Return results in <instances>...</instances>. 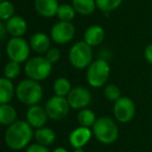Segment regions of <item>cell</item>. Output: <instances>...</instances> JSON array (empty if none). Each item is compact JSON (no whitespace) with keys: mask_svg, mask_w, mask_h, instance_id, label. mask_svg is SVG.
<instances>
[{"mask_svg":"<svg viewBox=\"0 0 152 152\" xmlns=\"http://www.w3.org/2000/svg\"><path fill=\"white\" fill-rule=\"evenodd\" d=\"M14 93H15V89L11 79L2 77L0 79V103H9L13 98Z\"/></svg>","mask_w":152,"mask_h":152,"instance_id":"20","label":"cell"},{"mask_svg":"<svg viewBox=\"0 0 152 152\" xmlns=\"http://www.w3.org/2000/svg\"><path fill=\"white\" fill-rule=\"evenodd\" d=\"M71 90V83L65 77H59L53 83V91H54L56 96L66 97V96L69 95Z\"/></svg>","mask_w":152,"mask_h":152,"instance_id":"22","label":"cell"},{"mask_svg":"<svg viewBox=\"0 0 152 152\" xmlns=\"http://www.w3.org/2000/svg\"><path fill=\"white\" fill-rule=\"evenodd\" d=\"M123 2V0H96V4L103 13H108L117 10Z\"/></svg>","mask_w":152,"mask_h":152,"instance_id":"25","label":"cell"},{"mask_svg":"<svg viewBox=\"0 0 152 152\" xmlns=\"http://www.w3.org/2000/svg\"><path fill=\"white\" fill-rule=\"evenodd\" d=\"M15 13V7H14L13 3L10 1H2L0 3V18L3 22L7 21L9 19H11Z\"/></svg>","mask_w":152,"mask_h":152,"instance_id":"26","label":"cell"},{"mask_svg":"<svg viewBox=\"0 0 152 152\" xmlns=\"http://www.w3.org/2000/svg\"><path fill=\"white\" fill-rule=\"evenodd\" d=\"M34 139L37 143L41 144L43 146H50L55 141V133L52 129L48 127H41L38 128L34 132Z\"/></svg>","mask_w":152,"mask_h":152,"instance_id":"19","label":"cell"},{"mask_svg":"<svg viewBox=\"0 0 152 152\" xmlns=\"http://www.w3.org/2000/svg\"><path fill=\"white\" fill-rule=\"evenodd\" d=\"M26 152H50L47 149L46 146H43L41 144L37 143V144H32L29 147L27 148Z\"/></svg>","mask_w":152,"mask_h":152,"instance_id":"30","label":"cell"},{"mask_svg":"<svg viewBox=\"0 0 152 152\" xmlns=\"http://www.w3.org/2000/svg\"><path fill=\"white\" fill-rule=\"evenodd\" d=\"M70 63L73 67L77 69H85L88 68L93 61V51L92 47L89 44L83 41L77 42L71 47L69 52Z\"/></svg>","mask_w":152,"mask_h":152,"instance_id":"5","label":"cell"},{"mask_svg":"<svg viewBox=\"0 0 152 152\" xmlns=\"http://www.w3.org/2000/svg\"><path fill=\"white\" fill-rule=\"evenodd\" d=\"M104 96L110 101H115L119 100L121 98V92L117 86L115 85H107L104 89Z\"/></svg>","mask_w":152,"mask_h":152,"instance_id":"28","label":"cell"},{"mask_svg":"<svg viewBox=\"0 0 152 152\" xmlns=\"http://www.w3.org/2000/svg\"><path fill=\"white\" fill-rule=\"evenodd\" d=\"M7 26H5L4 22L2 21L1 23H0V38H1V41H4L5 36H7Z\"/></svg>","mask_w":152,"mask_h":152,"instance_id":"32","label":"cell"},{"mask_svg":"<svg viewBox=\"0 0 152 152\" xmlns=\"http://www.w3.org/2000/svg\"><path fill=\"white\" fill-rule=\"evenodd\" d=\"M17 121V110L10 103L0 105V123L10 126Z\"/></svg>","mask_w":152,"mask_h":152,"instance_id":"18","label":"cell"},{"mask_svg":"<svg viewBox=\"0 0 152 152\" xmlns=\"http://www.w3.org/2000/svg\"><path fill=\"white\" fill-rule=\"evenodd\" d=\"M92 99L91 93L88 89L83 87H76L71 90L67 100L69 102L70 107L74 110H83L90 104Z\"/></svg>","mask_w":152,"mask_h":152,"instance_id":"11","label":"cell"},{"mask_svg":"<svg viewBox=\"0 0 152 152\" xmlns=\"http://www.w3.org/2000/svg\"><path fill=\"white\" fill-rule=\"evenodd\" d=\"M69 108L70 105L67 98L56 95L51 97L45 105L48 117L54 121H59L65 118L69 113Z\"/></svg>","mask_w":152,"mask_h":152,"instance_id":"8","label":"cell"},{"mask_svg":"<svg viewBox=\"0 0 152 152\" xmlns=\"http://www.w3.org/2000/svg\"><path fill=\"white\" fill-rule=\"evenodd\" d=\"M74 152H83V148H77V149L74 150Z\"/></svg>","mask_w":152,"mask_h":152,"instance_id":"34","label":"cell"},{"mask_svg":"<svg viewBox=\"0 0 152 152\" xmlns=\"http://www.w3.org/2000/svg\"><path fill=\"white\" fill-rule=\"evenodd\" d=\"M30 45L23 38H12L7 44V54L16 63H23L29 56Z\"/></svg>","mask_w":152,"mask_h":152,"instance_id":"7","label":"cell"},{"mask_svg":"<svg viewBox=\"0 0 152 152\" xmlns=\"http://www.w3.org/2000/svg\"><path fill=\"white\" fill-rule=\"evenodd\" d=\"M75 13L76 11L74 10L73 5L70 4H61L57 10V14L56 16L58 17V19L61 21H67V22H71L72 20L75 17Z\"/></svg>","mask_w":152,"mask_h":152,"instance_id":"24","label":"cell"},{"mask_svg":"<svg viewBox=\"0 0 152 152\" xmlns=\"http://www.w3.org/2000/svg\"><path fill=\"white\" fill-rule=\"evenodd\" d=\"M51 70L52 64L43 56L31 57L25 64V74L28 76V78L37 81L46 79L50 75Z\"/></svg>","mask_w":152,"mask_h":152,"instance_id":"6","label":"cell"},{"mask_svg":"<svg viewBox=\"0 0 152 152\" xmlns=\"http://www.w3.org/2000/svg\"><path fill=\"white\" fill-rule=\"evenodd\" d=\"M53 152H68L66 149H64V148H56V149L53 150Z\"/></svg>","mask_w":152,"mask_h":152,"instance_id":"33","label":"cell"},{"mask_svg":"<svg viewBox=\"0 0 152 152\" xmlns=\"http://www.w3.org/2000/svg\"><path fill=\"white\" fill-rule=\"evenodd\" d=\"M16 94L20 102L26 105H36L43 97V88L39 81L34 79H24L16 89Z\"/></svg>","mask_w":152,"mask_h":152,"instance_id":"2","label":"cell"},{"mask_svg":"<svg viewBox=\"0 0 152 152\" xmlns=\"http://www.w3.org/2000/svg\"><path fill=\"white\" fill-rule=\"evenodd\" d=\"M50 36L53 42L57 44L69 43L75 36V26L71 22L59 21L52 26Z\"/></svg>","mask_w":152,"mask_h":152,"instance_id":"9","label":"cell"},{"mask_svg":"<svg viewBox=\"0 0 152 152\" xmlns=\"http://www.w3.org/2000/svg\"><path fill=\"white\" fill-rule=\"evenodd\" d=\"M93 134L102 144H112L118 139L119 129L116 123L107 117H102L96 120L93 125Z\"/></svg>","mask_w":152,"mask_h":152,"instance_id":"3","label":"cell"},{"mask_svg":"<svg viewBox=\"0 0 152 152\" xmlns=\"http://www.w3.org/2000/svg\"><path fill=\"white\" fill-rule=\"evenodd\" d=\"M2 1H5V0H1V2H2Z\"/></svg>","mask_w":152,"mask_h":152,"instance_id":"35","label":"cell"},{"mask_svg":"<svg viewBox=\"0 0 152 152\" xmlns=\"http://www.w3.org/2000/svg\"><path fill=\"white\" fill-rule=\"evenodd\" d=\"M48 114H47L46 110L42 106L38 105H32L28 108L27 113H26V119L27 122L30 124L32 128H41L44 127L46 124L47 120H48Z\"/></svg>","mask_w":152,"mask_h":152,"instance_id":"12","label":"cell"},{"mask_svg":"<svg viewBox=\"0 0 152 152\" xmlns=\"http://www.w3.org/2000/svg\"><path fill=\"white\" fill-rule=\"evenodd\" d=\"M96 116L91 110L88 108H83L80 110V112L77 115V121H78L79 125L83 127H93V125L96 122Z\"/></svg>","mask_w":152,"mask_h":152,"instance_id":"23","label":"cell"},{"mask_svg":"<svg viewBox=\"0 0 152 152\" xmlns=\"http://www.w3.org/2000/svg\"><path fill=\"white\" fill-rule=\"evenodd\" d=\"M144 55L145 58L150 65H152V44H149L146 46L145 51H144Z\"/></svg>","mask_w":152,"mask_h":152,"instance_id":"31","label":"cell"},{"mask_svg":"<svg viewBox=\"0 0 152 152\" xmlns=\"http://www.w3.org/2000/svg\"><path fill=\"white\" fill-rule=\"evenodd\" d=\"M45 57H46V59L49 63L55 64L61 58V52H59V50L56 48H50L45 53Z\"/></svg>","mask_w":152,"mask_h":152,"instance_id":"29","label":"cell"},{"mask_svg":"<svg viewBox=\"0 0 152 152\" xmlns=\"http://www.w3.org/2000/svg\"><path fill=\"white\" fill-rule=\"evenodd\" d=\"M20 64L19 63H16V61H9V63L5 65L4 68V77L7 79H14L16 78L18 75L20 74Z\"/></svg>","mask_w":152,"mask_h":152,"instance_id":"27","label":"cell"},{"mask_svg":"<svg viewBox=\"0 0 152 152\" xmlns=\"http://www.w3.org/2000/svg\"><path fill=\"white\" fill-rule=\"evenodd\" d=\"M91 137H92L91 129H90L89 127L80 126V127L75 128L70 133L69 142L74 149L83 148V146H86L89 143Z\"/></svg>","mask_w":152,"mask_h":152,"instance_id":"13","label":"cell"},{"mask_svg":"<svg viewBox=\"0 0 152 152\" xmlns=\"http://www.w3.org/2000/svg\"><path fill=\"white\" fill-rule=\"evenodd\" d=\"M30 48L37 53H46L50 49V38L44 32H36L30 38Z\"/></svg>","mask_w":152,"mask_h":152,"instance_id":"16","label":"cell"},{"mask_svg":"<svg viewBox=\"0 0 152 152\" xmlns=\"http://www.w3.org/2000/svg\"><path fill=\"white\" fill-rule=\"evenodd\" d=\"M72 5L76 13L83 16L93 14L97 7L96 0H72Z\"/></svg>","mask_w":152,"mask_h":152,"instance_id":"21","label":"cell"},{"mask_svg":"<svg viewBox=\"0 0 152 152\" xmlns=\"http://www.w3.org/2000/svg\"><path fill=\"white\" fill-rule=\"evenodd\" d=\"M104 40V30L99 25H92L87 28L83 34V41L91 47L98 46Z\"/></svg>","mask_w":152,"mask_h":152,"instance_id":"17","label":"cell"},{"mask_svg":"<svg viewBox=\"0 0 152 152\" xmlns=\"http://www.w3.org/2000/svg\"><path fill=\"white\" fill-rule=\"evenodd\" d=\"M34 137L32 127L27 121L17 120L5 130V144L12 150H21L25 148Z\"/></svg>","mask_w":152,"mask_h":152,"instance_id":"1","label":"cell"},{"mask_svg":"<svg viewBox=\"0 0 152 152\" xmlns=\"http://www.w3.org/2000/svg\"><path fill=\"white\" fill-rule=\"evenodd\" d=\"M7 34H11L13 38H22L27 30V23L21 16H13L5 23Z\"/></svg>","mask_w":152,"mask_h":152,"instance_id":"14","label":"cell"},{"mask_svg":"<svg viewBox=\"0 0 152 152\" xmlns=\"http://www.w3.org/2000/svg\"><path fill=\"white\" fill-rule=\"evenodd\" d=\"M135 114V105L128 97H121L115 102L114 115L115 118L121 123L130 122Z\"/></svg>","mask_w":152,"mask_h":152,"instance_id":"10","label":"cell"},{"mask_svg":"<svg viewBox=\"0 0 152 152\" xmlns=\"http://www.w3.org/2000/svg\"><path fill=\"white\" fill-rule=\"evenodd\" d=\"M110 73V65L104 59H96L88 67L87 80L93 88H100L108 80Z\"/></svg>","mask_w":152,"mask_h":152,"instance_id":"4","label":"cell"},{"mask_svg":"<svg viewBox=\"0 0 152 152\" xmlns=\"http://www.w3.org/2000/svg\"><path fill=\"white\" fill-rule=\"evenodd\" d=\"M57 0H34V9L40 16L45 18L53 17L57 14L58 10Z\"/></svg>","mask_w":152,"mask_h":152,"instance_id":"15","label":"cell"}]
</instances>
